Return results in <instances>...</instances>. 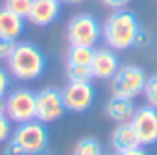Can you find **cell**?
<instances>
[{"instance_id":"e0dca14e","label":"cell","mask_w":157,"mask_h":155,"mask_svg":"<svg viewBox=\"0 0 157 155\" xmlns=\"http://www.w3.org/2000/svg\"><path fill=\"white\" fill-rule=\"evenodd\" d=\"M67 78L68 81H93L94 80L91 65H68V63H67Z\"/></svg>"},{"instance_id":"d6986e66","label":"cell","mask_w":157,"mask_h":155,"mask_svg":"<svg viewBox=\"0 0 157 155\" xmlns=\"http://www.w3.org/2000/svg\"><path fill=\"white\" fill-rule=\"evenodd\" d=\"M144 98L148 102V105L157 109V74L150 76L146 80V87H144Z\"/></svg>"},{"instance_id":"4316f807","label":"cell","mask_w":157,"mask_h":155,"mask_svg":"<svg viewBox=\"0 0 157 155\" xmlns=\"http://www.w3.org/2000/svg\"><path fill=\"white\" fill-rule=\"evenodd\" d=\"M6 113V96H0V115Z\"/></svg>"},{"instance_id":"ba28073f","label":"cell","mask_w":157,"mask_h":155,"mask_svg":"<svg viewBox=\"0 0 157 155\" xmlns=\"http://www.w3.org/2000/svg\"><path fill=\"white\" fill-rule=\"evenodd\" d=\"M63 100L67 111L85 113L96 100V89L93 81H68L63 89Z\"/></svg>"},{"instance_id":"8fae6325","label":"cell","mask_w":157,"mask_h":155,"mask_svg":"<svg viewBox=\"0 0 157 155\" xmlns=\"http://www.w3.org/2000/svg\"><path fill=\"white\" fill-rule=\"evenodd\" d=\"M59 11H61L59 0H33L32 9H30L26 19L33 26L44 28V26H50L54 21H57Z\"/></svg>"},{"instance_id":"2e32d148","label":"cell","mask_w":157,"mask_h":155,"mask_svg":"<svg viewBox=\"0 0 157 155\" xmlns=\"http://www.w3.org/2000/svg\"><path fill=\"white\" fill-rule=\"evenodd\" d=\"M72 155H104V151H102V144L96 138L85 137V138H80L76 142Z\"/></svg>"},{"instance_id":"44dd1931","label":"cell","mask_w":157,"mask_h":155,"mask_svg":"<svg viewBox=\"0 0 157 155\" xmlns=\"http://www.w3.org/2000/svg\"><path fill=\"white\" fill-rule=\"evenodd\" d=\"M15 44H17V41L6 39V37H0V61H8V57L11 55Z\"/></svg>"},{"instance_id":"9c48e42d","label":"cell","mask_w":157,"mask_h":155,"mask_svg":"<svg viewBox=\"0 0 157 155\" xmlns=\"http://www.w3.org/2000/svg\"><path fill=\"white\" fill-rule=\"evenodd\" d=\"M131 126L137 131L140 146H153L157 144V109L151 105H144L135 109L131 118Z\"/></svg>"},{"instance_id":"6da1fadb","label":"cell","mask_w":157,"mask_h":155,"mask_svg":"<svg viewBox=\"0 0 157 155\" xmlns=\"http://www.w3.org/2000/svg\"><path fill=\"white\" fill-rule=\"evenodd\" d=\"M139 30H140V22L137 15L122 8V9H115L107 17L105 24L102 26V37L109 48L122 52V50L133 48L135 35Z\"/></svg>"},{"instance_id":"7402d4cb","label":"cell","mask_w":157,"mask_h":155,"mask_svg":"<svg viewBox=\"0 0 157 155\" xmlns=\"http://www.w3.org/2000/svg\"><path fill=\"white\" fill-rule=\"evenodd\" d=\"M11 87V78H10V72L6 68L0 66V96H6L8 91Z\"/></svg>"},{"instance_id":"7c38bea8","label":"cell","mask_w":157,"mask_h":155,"mask_svg":"<svg viewBox=\"0 0 157 155\" xmlns=\"http://www.w3.org/2000/svg\"><path fill=\"white\" fill-rule=\"evenodd\" d=\"M111 144H113L115 151H128V149L140 146V140H139L137 131L131 126V122H124L115 127V131L111 135Z\"/></svg>"},{"instance_id":"7a4b0ae2","label":"cell","mask_w":157,"mask_h":155,"mask_svg":"<svg viewBox=\"0 0 157 155\" xmlns=\"http://www.w3.org/2000/svg\"><path fill=\"white\" fill-rule=\"evenodd\" d=\"M46 68L44 52L32 43H17L8 57V70L21 81H33Z\"/></svg>"},{"instance_id":"5b68a950","label":"cell","mask_w":157,"mask_h":155,"mask_svg":"<svg viewBox=\"0 0 157 155\" xmlns=\"http://www.w3.org/2000/svg\"><path fill=\"white\" fill-rule=\"evenodd\" d=\"M102 37V24L91 13H80L70 19L67 26V39L70 44L94 46Z\"/></svg>"},{"instance_id":"ac0fdd59","label":"cell","mask_w":157,"mask_h":155,"mask_svg":"<svg viewBox=\"0 0 157 155\" xmlns=\"http://www.w3.org/2000/svg\"><path fill=\"white\" fill-rule=\"evenodd\" d=\"M32 4H33V0H6V2H4V6L8 9H11L13 13L21 15L24 19L28 17V13L32 9Z\"/></svg>"},{"instance_id":"83f0119b","label":"cell","mask_w":157,"mask_h":155,"mask_svg":"<svg viewBox=\"0 0 157 155\" xmlns=\"http://www.w3.org/2000/svg\"><path fill=\"white\" fill-rule=\"evenodd\" d=\"M67 4H80V2H83V0H65Z\"/></svg>"},{"instance_id":"f1b7e54d","label":"cell","mask_w":157,"mask_h":155,"mask_svg":"<svg viewBox=\"0 0 157 155\" xmlns=\"http://www.w3.org/2000/svg\"><path fill=\"white\" fill-rule=\"evenodd\" d=\"M35 155H50V153H48V151L44 149V151H39V153H35Z\"/></svg>"},{"instance_id":"9a60e30c","label":"cell","mask_w":157,"mask_h":155,"mask_svg":"<svg viewBox=\"0 0 157 155\" xmlns=\"http://www.w3.org/2000/svg\"><path fill=\"white\" fill-rule=\"evenodd\" d=\"M94 57V46H82V44H70L67 54L68 65H91Z\"/></svg>"},{"instance_id":"5bb4252c","label":"cell","mask_w":157,"mask_h":155,"mask_svg":"<svg viewBox=\"0 0 157 155\" xmlns=\"http://www.w3.org/2000/svg\"><path fill=\"white\" fill-rule=\"evenodd\" d=\"M105 115H107L113 122H117V124L131 122V118H133V115H135L133 100L120 98V96H111V100L105 104Z\"/></svg>"},{"instance_id":"3957f363","label":"cell","mask_w":157,"mask_h":155,"mask_svg":"<svg viewBox=\"0 0 157 155\" xmlns=\"http://www.w3.org/2000/svg\"><path fill=\"white\" fill-rule=\"evenodd\" d=\"M148 76L144 68L137 65H120L117 74L111 78V96H120L128 100H135L144 94Z\"/></svg>"},{"instance_id":"8992f818","label":"cell","mask_w":157,"mask_h":155,"mask_svg":"<svg viewBox=\"0 0 157 155\" xmlns=\"http://www.w3.org/2000/svg\"><path fill=\"white\" fill-rule=\"evenodd\" d=\"M67 113L63 91L57 87H44L35 93V118L43 124L57 122Z\"/></svg>"},{"instance_id":"f546056e","label":"cell","mask_w":157,"mask_h":155,"mask_svg":"<svg viewBox=\"0 0 157 155\" xmlns=\"http://www.w3.org/2000/svg\"><path fill=\"white\" fill-rule=\"evenodd\" d=\"M59 2H65V0H59Z\"/></svg>"},{"instance_id":"484cf974","label":"cell","mask_w":157,"mask_h":155,"mask_svg":"<svg viewBox=\"0 0 157 155\" xmlns=\"http://www.w3.org/2000/svg\"><path fill=\"white\" fill-rule=\"evenodd\" d=\"M115 155H150L142 146L139 148H133V149H128V151H115Z\"/></svg>"},{"instance_id":"52a82bcc","label":"cell","mask_w":157,"mask_h":155,"mask_svg":"<svg viewBox=\"0 0 157 155\" xmlns=\"http://www.w3.org/2000/svg\"><path fill=\"white\" fill-rule=\"evenodd\" d=\"M6 115L15 124L35 118V93L30 89H15L6 96Z\"/></svg>"},{"instance_id":"4fadbf2b","label":"cell","mask_w":157,"mask_h":155,"mask_svg":"<svg viewBox=\"0 0 157 155\" xmlns=\"http://www.w3.org/2000/svg\"><path fill=\"white\" fill-rule=\"evenodd\" d=\"M24 32V17L13 13L6 6L0 8V37L17 41Z\"/></svg>"},{"instance_id":"d4e9b609","label":"cell","mask_w":157,"mask_h":155,"mask_svg":"<svg viewBox=\"0 0 157 155\" xmlns=\"http://www.w3.org/2000/svg\"><path fill=\"white\" fill-rule=\"evenodd\" d=\"M102 2L107 8H111V9H122V8H126L131 2V0H102Z\"/></svg>"},{"instance_id":"30bf717a","label":"cell","mask_w":157,"mask_h":155,"mask_svg":"<svg viewBox=\"0 0 157 155\" xmlns=\"http://www.w3.org/2000/svg\"><path fill=\"white\" fill-rule=\"evenodd\" d=\"M120 68V57L113 48H98L94 50V57L91 61V70L96 80H111Z\"/></svg>"},{"instance_id":"cb8c5ba5","label":"cell","mask_w":157,"mask_h":155,"mask_svg":"<svg viewBox=\"0 0 157 155\" xmlns=\"http://www.w3.org/2000/svg\"><path fill=\"white\" fill-rule=\"evenodd\" d=\"M4 155H28L19 144H15L13 140H10V144L6 146V149H4Z\"/></svg>"},{"instance_id":"277c9868","label":"cell","mask_w":157,"mask_h":155,"mask_svg":"<svg viewBox=\"0 0 157 155\" xmlns=\"http://www.w3.org/2000/svg\"><path fill=\"white\" fill-rule=\"evenodd\" d=\"M11 140L19 144L28 155H35L39 151H44L48 146V129L46 124L39 122L37 118L19 124L17 129H13Z\"/></svg>"},{"instance_id":"603a6c76","label":"cell","mask_w":157,"mask_h":155,"mask_svg":"<svg viewBox=\"0 0 157 155\" xmlns=\"http://www.w3.org/2000/svg\"><path fill=\"white\" fill-rule=\"evenodd\" d=\"M148 44H150V33H148V30H144V28L140 26V30H139L137 35H135L133 48H146Z\"/></svg>"},{"instance_id":"ffe728a7","label":"cell","mask_w":157,"mask_h":155,"mask_svg":"<svg viewBox=\"0 0 157 155\" xmlns=\"http://www.w3.org/2000/svg\"><path fill=\"white\" fill-rule=\"evenodd\" d=\"M13 135V127H11V120L8 118L6 113L0 115V144H4L11 138Z\"/></svg>"}]
</instances>
